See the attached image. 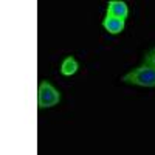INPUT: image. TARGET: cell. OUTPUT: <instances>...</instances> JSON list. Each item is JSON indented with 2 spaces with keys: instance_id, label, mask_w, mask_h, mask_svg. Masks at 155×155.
<instances>
[{
  "instance_id": "6da1fadb",
  "label": "cell",
  "mask_w": 155,
  "mask_h": 155,
  "mask_svg": "<svg viewBox=\"0 0 155 155\" xmlns=\"http://www.w3.org/2000/svg\"><path fill=\"white\" fill-rule=\"evenodd\" d=\"M121 81L137 87H146L152 88L155 87V67L149 64H141L137 68L127 71L124 76H121Z\"/></svg>"
},
{
  "instance_id": "7a4b0ae2",
  "label": "cell",
  "mask_w": 155,
  "mask_h": 155,
  "mask_svg": "<svg viewBox=\"0 0 155 155\" xmlns=\"http://www.w3.org/2000/svg\"><path fill=\"white\" fill-rule=\"evenodd\" d=\"M61 92L47 79H42L37 87V107L39 109H50L59 104Z\"/></svg>"
},
{
  "instance_id": "3957f363",
  "label": "cell",
  "mask_w": 155,
  "mask_h": 155,
  "mask_svg": "<svg viewBox=\"0 0 155 155\" xmlns=\"http://www.w3.org/2000/svg\"><path fill=\"white\" fill-rule=\"evenodd\" d=\"M107 16H113L126 20L129 16V6L123 0H110L107 3Z\"/></svg>"
},
{
  "instance_id": "277c9868",
  "label": "cell",
  "mask_w": 155,
  "mask_h": 155,
  "mask_svg": "<svg viewBox=\"0 0 155 155\" xmlns=\"http://www.w3.org/2000/svg\"><path fill=\"white\" fill-rule=\"evenodd\" d=\"M102 28H104L109 34H120L126 28V20L106 14V17L102 19Z\"/></svg>"
},
{
  "instance_id": "5b68a950",
  "label": "cell",
  "mask_w": 155,
  "mask_h": 155,
  "mask_svg": "<svg viewBox=\"0 0 155 155\" xmlns=\"http://www.w3.org/2000/svg\"><path fill=\"white\" fill-rule=\"evenodd\" d=\"M61 74L64 76H73L78 70H79V62L76 61L74 56H65L61 62Z\"/></svg>"
},
{
  "instance_id": "8992f818",
  "label": "cell",
  "mask_w": 155,
  "mask_h": 155,
  "mask_svg": "<svg viewBox=\"0 0 155 155\" xmlns=\"http://www.w3.org/2000/svg\"><path fill=\"white\" fill-rule=\"evenodd\" d=\"M143 64H149V65L155 67V47L149 48L146 53H144V56H143Z\"/></svg>"
}]
</instances>
